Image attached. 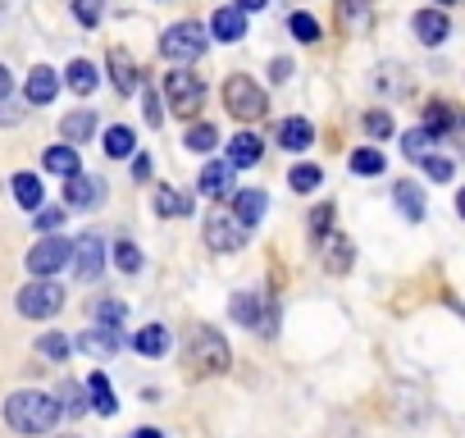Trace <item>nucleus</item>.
I'll return each instance as SVG.
<instances>
[{
    "label": "nucleus",
    "instance_id": "obj_1",
    "mask_svg": "<svg viewBox=\"0 0 465 438\" xmlns=\"http://www.w3.org/2000/svg\"><path fill=\"white\" fill-rule=\"evenodd\" d=\"M5 420H10V429H19V433H46V429H55V420H60V402L51 397V393H15L10 402H5Z\"/></svg>",
    "mask_w": 465,
    "mask_h": 438
},
{
    "label": "nucleus",
    "instance_id": "obj_2",
    "mask_svg": "<svg viewBox=\"0 0 465 438\" xmlns=\"http://www.w3.org/2000/svg\"><path fill=\"white\" fill-rule=\"evenodd\" d=\"M160 55L169 60V65H192V60H201L205 55V28L201 24H173V28H164V37H160Z\"/></svg>",
    "mask_w": 465,
    "mask_h": 438
},
{
    "label": "nucleus",
    "instance_id": "obj_3",
    "mask_svg": "<svg viewBox=\"0 0 465 438\" xmlns=\"http://www.w3.org/2000/svg\"><path fill=\"white\" fill-rule=\"evenodd\" d=\"M223 105H228V114H238V119H261L270 110V96H265V87H256V78L232 74L223 83Z\"/></svg>",
    "mask_w": 465,
    "mask_h": 438
},
{
    "label": "nucleus",
    "instance_id": "obj_4",
    "mask_svg": "<svg viewBox=\"0 0 465 438\" xmlns=\"http://www.w3.org/2000/svg\"><path fill=\"white\" fill-rule=\"evenodd\" d=\"M232 320L247 324L252 333L261 329L265 338L279 333V306L270 297H261V293H238V297H232Z\"/></svg>",
    "mask_w": 465,
    "mask_h": 438
},
{
    "label": "nucleus",
    "instance_id": "obj_5",
    "mask_svg": "<svg viewBox=\"0 0 465 438\" xmlns=\"http://www.w3.org/2000/svg\"><path fill=\"white\" fill-rule=\"evenodd\" d=\"M164 92H169V110H173L178 119H192V114L201 110V101H205L201 78H196V74H187V69L164 74Z\"/></svg>",
    "mask_w": 465,
    "mask_h": 438
},
{
    "label": "nucleus",
    "instance_id": "obj_6",
    "mask_svg": "<svg viewBox=\"0 0 465 438\" xmlns=\"http://www.w3.org/2000/svg\"><path fill=\"white\" fill-rule=\"evenodd\" d=\"M60 306H64V288L51 279H33L28 288H19V315L28 320H51Z\"/></svg>",
    "mask_w": 465,
    "mask_h": 438
},
{
    "label": "nucleus",
    "instance_id": "obj_7",
    "mask_svg": "<svg viewBox=\"0 0 465 438\" xmlns=\"http://www.w3.org/2000/svg\"><path fill=\"white\" fill-rule=\"evenodd\" d=\"M187 361L196 365V374H223V370H228V343H223L214 329H196Z\"/></svg>",
    "mask_w": 465,
    "mask_h": 438
},
{
    "label": "nucleus",
    "instance_id": "obj_8",
    "mask_svg": "<svg viewBox=\"0 0 465 438\" xmlns=\"http://www.w3.org/2000/svg\"><path fill=\"white\" fill-rule=\"evenodd\" d=\"M242 243H247V229H242L232 214H214V219H205V247H210V252L228 256V252H242Z\"/></svg>",
    "mask_w": 465,
    "mask_h": 438
},
{
    "label": "nucleus",
    "instance_id": "obj_9",
    "mask_svg": "<svg viewBox=\"0 0 465 438\" xmlns=\"http://www.w3.org/2000/svg\"><path fill=\"white\" fill-rule=\"evenodd\" d=\"M69 256H74V247H69L64 238H42V243L28 252V270H33L37 279H46V274L64 270V265H69Z\"/></svg>",
    "mask_w": 465,
    "mask_h": 438
},
{
    "label": "nucleus",
    "instance_id": "obj_10",
    "mask_svg": "<svg viewBox=\"0 0 465 438\" xmlns=\"http://www.w3.org/2000/svg\"><path fill=\"white\" fill-rule=\"evenodd\" d=\"M74 274L78 279H96L101 270H105V243H101V234H83L78 243H74Z\"/></svg>",
    "mask_w": 465,
    "mask_h": 438
},
{
    "label": "nucleus",
    "instance_id": "obj_11",
    "mask_svg": "<svg viewBox=\"0 0 465 438\" xmlns=\"http://www.w3.org/2000/svg\"><path fill=\"white\" fill-rule=\"evenodd\" d=\"M74 347H78V352H87V356H96V361H110V356L124 347V338H119V329H105V324H96V329L78 333V338H74Z\"/></svg>",
    "mask_w": 465,
    "mask_h": 438
},
{
    "label": "nucleus",
    "instance_id": "obj_12",
    "mask_svg": "<svg viewBox=\"0 0 465 438\" xmlns=\"http://www.w3.org/2000/svg\"><path fill=\"white\" fill-rule=\"evenodd\" d=\"M265 210H270V196H265L261 187H247V192H232V219H238L242 229H256Z\"/></svg>",
    "mask_w": 465,
    "mask_h": 438
},
{
    "label": "nucleus",
    "instance_id": "obj_13",
    "mask_svg": "<svg viewBox=\"0 0 465 438\" xmlns=\"http://www.w3.org/2000/svg\"><path fill=\"white\" fill-rule=\"evenodd\" d=\"M101 196H105V183L92 178V174H74V178L64 183V201H69L74 210H87V205H96Z\"/></svg>",
    "mask_w": 465,
    "mask_h": 438
},
{
    "label": "nucleus",
    "instance_id": "obj_14",
    "mask_svg": "<svg viewBox=\"0 0 465 438\" xmlns=\"http://www.w3.org/2000/svg\"><path fill=\"white\" fill-rule=\"evenodd\" d=\"M411 28H415V37H420L424 46H442L447 33H451V24H447L442 10H420V15L411 19Z\"/></svg>",
    "mask_w": 465,
    "mask_h": 438
},
{
    "label": "nucleus",
    "instance_id": "obj_15",
    "mask_svg": "<svg viewBox=\"0 0 465 438\" xmlns=\"http://www.w3.org/2000/svg\"><path fill=\"white\" fill-rule=\"evenodd\" d=\"M137 74H142V69L133 65V55H128L124 46H114V51H110V83H114L124 96H133V92L142 87V78H137Z\"/></svg>",
    "mask_w": 465,
    "mask_h": 438
},
{
    "label": "nucleus",
    "instance_id": "obj_16",
    "mask_svg": "<svg viewBox=\"0 0 465 438\" xmlns=\"http://www.w3.org/2000/svg\"><path fill=\"white\" fill-rule=\"evenodd\" d=\"M201 196H214V201L232 196V164L228 160H210L201 169Z\"/></svg>",
    "mask_w": 465,
    "mask_h": 438
},
{
    "label": "nucleus",
    "instance_id": "obj_17",
    "mask_svg": "<svg viewBox=\"0 0 465 438\" xmlns=\"http://www.w3.org/2000/svg\"><path fill=\"white\" fill-rule=\"evenodd\" d=\"M210 33H214L219 42H242V37H247V15H242L238 5H223V10H214Z\"/></svg>",
    "mask_w": 465,
    "mask_h": 438
},
{
    "label": "nucleus",
    "instance_id": "obj_18",
    "mask_svg": "<svg viewBox=\"0 0 465 438\" xmlns=\"http://www.w3.org/2000/svg\"><path fill=\"white\" fill-rule=\"evenodd\" d=\"M261 155H265V142H261L256 133H238V137L228 142V164H232V169H252Z\"/></svg>",
    "mask_w": 465,
    "mask_h": 438
},
{
    "label": "nucleus",
    "instance_id": "obj_19",
    "mask_svg": "<svg viewBox=\"0 0 465 438\" xmlns=\"http://www.w3.org/2000/svg\"><path fill=\"white\" fill-rule=\"evenodd\" d=\"M55 92H60V78H55V69L37 65V69L28 74V87H24V96H28L33 105H51V101H55Z\"/></svg>",
    "mask_w": 465,
    "mask_h": 438
},
{
    "label": "nucleus",
    "instance_id": "obj_20",
    "mask_svg": "<svg viewBox=\"0 0 465 438\" xmlns=\"http://www.w3.org/2000/svg\"><path fill=\"white\" fill-rule=\"evenodd\" d=\"M92 128H96V114H92V110H74V114H64V124H60V133H64V142H69L74 151L92 137Z\"/></svg>",
    "mask_w": 465,
    "mask_h": 438
},
{
    "label": "nucleus",
    "instance_id": "obj_21",
    "mask_svg": "<svg viewBox=\"0 0 465 438\" xmlns=\"http://www.w3.org/2000/svg\"><path fill=\"white\" fill-rule=\"evenodd\" d=\"M392 201H397V210L411 219V224H420V219H424V192L415 183H397L392 187Z\"/></svg>",
    "mask_w": 465,
    "mask_h": 438
},
{
    "label": "nucleus",
    "instance_id": "obj_22",
    "mask_svg": "<svg viewBox=\"0 0 465 438\" xmlns=\"http://www.w3.org/2000/svg\"><path fill=\"white\" fill-rule=\"evenodd\" d=\"M279 142H283L288 151H306V146L315 142V128H311L306 119H283V124H279Z\"/></svg>",
    "mask_w": 465,
    "mask_h": 438
},
{
    "label": "nucleus",
    "instance_id": "obj_23",
    "mask_svg": "<svg viewBox=\"0 0 465 438\" xmlns=\"http://www.w3.org/2000/svg\"><path fill=\"white\" fill-rule=\"evenodd\" d=\"M192 210V196L187 192H173V187H155V214L160 219H178Z\"/></svg>",
    "mask_w": 465,
    "mask_h": 438
},
{
    "label": "nucleus",
    "instance_id": "obj_24",
    "mask_svg": "<svg viewBox=\"0 0 465 438\" xmlns=\"http://www.w3.org/2000/svg\"><path fill=\"white\" fill-rule=\"evenodd\" d=\"M133 347H137L142 356H164V352H169V329L146 324V329H137V333H133Z\"/></svg>",
    "mask_w": 465,
    "mask_h": 438
},
{
    "label": "nucleus",
    "instance_id": "obj_25",
    "mask_svg": "<svg viewBox=\"0 0 465 438\" xmlns=\"http://www.w3.org/2000/svg\"><path fill=\"white\" fill-rule=\"evenodd\" d=\"M87 397H92V411H101V415H114V411H119V402H114V388H110V379H105L101 370L87 379Z\"/></svg>",
    "mask_w": 465,
    "mask_h": 438
},
{
    "label": "nucleus",
    "instance_id": "obj_26",
    "mask_svg": "<svg viewBox=\"0 0 465 438\" xmlns=\"http://www.w3.org/2000/svg\"><path fill=\"white\" fill-rule=\"evenodd\" d=\"M64 78H69V87H74L78 96H92L96 83H101V78H96V65H87V60H74V65L64 69Z\"/></svg>",
    "mask_w": 465,
    "mask_h": 438
},
{
    "label": "nucleus",
    "instance_id": "obj_27",
    "mask_svg": "<svg viewBox=\"0 0 465 438\" xmlns=\"http://www.w3.org/2000/svg\"><path fill=\"white\" fill-rule=\"evenodd\" d=\"M133 146H137V137H133V128H124V124H114V128H105V155L110 160H124V155H133Z\"/></svg>",
    "mask_w": 465,
    "mask_h": 438
},
{
    "label": "nucleus",
    "instance_id": "obj_28",
    "mask_svg": "<svg viewBox=\"0 0 465 438\" xmlns=\"http://www.w3.org/2000/svg\"><path fill=\"white\" fill-rule=\"evenodd\" d=\"M46 169H51V174H64V178L83 174V164H78V151H74V146H51V151H46Z\"/></svg>",
    "mask_w": 465,
    "mask_h": 438
},
{
    "label": "nucleus",
    "instance_id": "obj_29",
    "mask_svg": "<svg viewBox=\"0 0 465 438\" xmlns=\"http://www.w3.org/2000/svg\"><path fill=\"white\" fill-rule=\"evenodd\" d=\"M15 196H19V205H24V210H33V214H37V210H42V196H46V192H42L37 174H19V178H15Z\"/></svg>",
    "mask_w": 465,
    "mask_h": 438
},
{
    "label": "nucleus",
    "instance_id": "obj_30",
    "mask_svg": "<svg viewBox=\"0 0 465 438\" xmlns=\"http://www.w3.org/2000/svg\"><path fill=\"white\" fill-rule=\"evenodd\" d=\"M401 151H406V160H429L433 155V133H424V128L401 133Z\"/></svg>",
    "mask_w": 465,
    "mask_h": 438
},
{
    "label": "nucleus",
    "instance_id": "obj_31",
    "mask_svg": "<svg viewBox=\"0 0 465 438\" xmlns=\"http://www.w3.org/2000/svg\"><path fill=\"white\" fill-rule=\"evenodd\" d=\"M447 128H456V114H451V105H442V101H433L429 110H424V133H447Z\"/></svg>",
    "mask_w": 465,
    "mask_h": 438
},
{
    "label": "nucleus",
    "instance_id": "obj_32",
    "mask_svg": "<svg viewBox=\"0 0 465 438\" xmlns=\"http://www.w3.org/2000/svg\"><path fill=\"white\" fill-rule=\"evenodd\" d=\"M324 265L333 270V274H342V270H351V243L347 238H329V256H324Z\"/></svg>",
    "mask_w": 465,
    "mask_h": 438
},
{
    "label": "nucleus",
    "instance_id": "obj_33",
    "mask_svg": "<svg viewBox=\"0 0 465 438\" xmlns=\"http://www.w3.org/2000/svg\"><path fill=\"white\" fill-rule=\"evenodd\" d=\"M351 174H383V151H374V146L351 151Z\"/></svg>",
    "mask_w": 465,
    "mask_h": 438
},
{
    "label": "nucleus",
    "instance_id": "obj_34",
    "mask_svg": "<svg viewBox=\"0 0 465 438\" xmlns=\"http://www.w3.org/2000/svg\"><path fill=\"white\" fill-rule=\"evenodd\" d=\"M92 315H96V324H105V329H119V324H124V302H114V297H101V302L92 306Z\"/></svg>",
    "mask_w": 465,
    "mask_h": 438
},
{
    "label": "nucleus",
    "instance_id": "obj_35",
    "mask_svg": "<svg viewBox=\"0 0 465 438\" xmlns=\"http://www.w3.org/2000/svg\"><path fill=\"white\" fill-rule=\"evenodd\" d=\"M37 352H42L46 361H64V356L74 352V338H64V333H46V338H37Z\"/></svg>",
    "mask_w": 465,
    "mask_h": 438
},
{
    "label": "nucleus",
    "instance_id": "obj_36",
    "mask_svg": "<svg viewBox=\"0 0 465 438\" xmlns=\"http://www.w3.org/2000/svg\"><path fill=\"white\" fill-rule=\"evenodd\" d=\"M60 397H64V402H60V411H69L74 420H78V415H87V406H92V402H87V388H78V383H64V388H60Z\"/></svg>",
    "mask_w": 465,
    "mask_h": 438
},
{
    "label": "nucleus",
    "instance_id": "obj_37",
    "mask_svg": "<svg viewBox=\"0 0 465 438\" xmlns=\"http://www.w3.org/2000/svg\"><path fill=\"white\" fill-rule=\"evenodd\" d=\"M219 146V128H210V124H196L192 133H187V151H214Z\"/></svg>",
    "mask_w": 465,
    "mask_h": 438
},
{
    "label": "nucleus",
    "instance_id": "obj_38",
    "mask_svg": "<svg viewBox=\"0 0 465 438\" xmlns=\"http://www.w3.org/2000/svg\"><path fill=\"white\" fill-rule=\"evenodd\" d=\"M320 178H324V174H320L315 164H297V169L288 174V183H292V192H315V187H320Z\"/></svg>",
    "mask_w": 465,
    "mask_h": 438
},
{
    "label": "nucleus",
    "instance_id": "obj_39",
    "mask_svg": "<svg viewBox=\"0 0 465 438\" xmlns=\"http://www.w3.org/2000/svg\"><path fill=\"white\" fill-rule=\"evenodd\" d=\"M114 265H119L124 274H137V270H142V252H137V243H114Z\"/></svg>",
    "mask_w": 465,
    "mask_h": 438
},
{
    "label": "nucleus",
    "instance_id": "obj_40",
    "mask_svg": "<svg viewBox=\"0 0 465 438\" xmlns=\"http://www.w3.org/2000/svg\"><path fill=\"white\" fill-rule=\"evenodd\" d=\"M101 10H105L101 0H74V19H78L83 28H96V24H101Z\"/></svg>",
    "mask_w": 465,
    "mask_h": 438
},
{
    "label": "nucleus",
    "instance_id": "obj_41",
    "mask_svg": "<svg viewBox=\"0 0 465 438\" xmlns=\"http://www.w3.org/2000/svg\"><path fill=\"white\" fill-rule=\"evenodd\" d=\"M288 28H292V37H297V42H320V24H315L311 15H292V19H288Z\"/></svg>",
    "mask_w": 465,
    "mask_h": 438
},
{
    "label": "nucleus",
    "instance_id": "obj_42",
    "mask_svg": "<svg viewBox=\"0 0 465 438\" xmlns=\"http://www.w3.org/2000/svg\"><path fill=\"white\" fill-rule=\"evenodd\" d=\"M365 133H370V137H388V133H392V119H388L383 110H370V114H365Z\"/></svg>",
    "mask_w": 465,
    "mask_h": 438
},
{
    "label": "nucleus",
    "instance_id": "obj_43",
    "mask_svg": "<svg viewBox=\"0 0 465 438\" xmlns=\"http://www.w3.org/2000/svg\"><path fill=\"white\" fill-rule=\"evenodd\" d=\"M424 164V174L433 178V183H447L451 178V160H442V155H429V160H420Z\"/></svg>",
    "mask_w": 465,
    "mask_h": 438
},
{
    "label": "nucleus",
    "instance_id": "obj_44",
    "mask_svg": "<svg viewBox=\"0 0 465 438\" xmlns=\"http://www.w3.org/2000/svg\"><path fill=\"white\" fill-rule=\"evenodd\" d=\"M33 224H37L42 234H55V229L64 224V210H46V205H42V210H37V219H33Z\"/></svg>",
    "mask_w": 465,
    "mask_h": 438
},
{
    "label": "nucleus",
    "instance_id": "obj_45",
    "mask_svg": "<svg viewBox=\"0 0 465 438\" xmlns=\"http://www.w3.org/2000/svg\"><path fill=\"white\" fill-rule=\"evenodd\" d=\"M142 105H146V124H151V128H160V124H164V110H160V96H155V87H146Z\"/></svg>",
    "mask_w": 465,
    "mask_h": 438
},
{
    "label": "nucleus",
    "instance_id": "obj_46",
    "mask_svg": "<svg viewBox=\"0 0 465 438\" xmlns=\"http://www.w3.org/2000/svg\"><path fill=\"white\" fill-rule=\"evenodd\" d=\"M19 119H24V105L5 96V101H0V124H19Z\"/></svg>",
    "mask_w": 465,
    "mask_h": 438
},
{
    "label": "nucleus",
    "instance_id": "obj_47",
    "mask_svg": "<svg viewBox=\"0 0 465 438\" xmlns=\"http://www.w3.org/2000/svg\"><path fill=\"white\" fill-rule=\"evenodd\" d=\"M329 219H333V205H315V214H311V229H315V234H324V229H329Z\"/></svg>",
    "mask_w": 465,
    "mask_h": 438
},
{
    "label": "nucleus",
    "instance_id": "obj_48",
    "mask_svg": "<svg viewBox=\"0 0 465 438\" xmlns=\"http://www.w3.org/2000/svg\"><path fill=\"white\" fill-rule=\"evenodd\" d=\"M270 78H274V83H288V78H292V60H274V65H270Z\"/></svg>",
    "mask_w": 465,
    "mask_h": 438
},
{
    "label": "nucleus",
    "instance_id": "obj_49",
    "mask_svg": "<svg viewBox=\"0 0 465 438\" xmlns=\"http://www.w3.org/2000/svg\"><path fill=\"white\" fill-rule=\"evenodd\" d=\"M133 178H151V155H133Z\"/></svg>",
    "mask_w": 465,
    "mask_h": 438
},
{
    "label": "nucleus",
    "instance_id": "obj_50",
    "mask_svg": "<svg viewBox=\"0 0 465 438\" xmlns=\"http://www.w3.org/2000/svg\"><path fill=\"white\" fill-rule=\"evenodd\" d=\"M232 5H238L242 15H252V10H265V5H270V0H232Z\"/></svg>",
    "mask_w": 465,
    "mask_h": 438
},
{
    "label": "nucleus",
    "instance_id": "obj_51",
    "mask_svg": "<svg viewBox=\"0 0 465 438\" xmlns=\"http://www.w3.org/2000/svg\"><path fill=\"white\" fill-rule=\"evenodd\" d=\"M451 137H456V146H460V155H465V119H456V128H451Z\"/></svg>",
    "mask_w": 465,
    "mask_h": 438
},
{
    "label": "nucleus",
    "instance_id": "obj_52",
    "mask_svg": "<svg viewBox=\"0 0 465 438\" xmlns=\"http://www.w3.org/2000/svg\"><path fill=\"white\" fill-rule=\"evenodd\" d=\"M5 96H10V69L0 65V101H5Z\"/></svg>",
    "mask_w": 465,
    "mask_h": 438
},
{
    "label": "nucleus",
    "instance_id": "obj_53",
    "mask_svg": "<svg viewBox=\"0 0 465 438\" xmlns=\"http://www.w3.org/2000/svg\"><path fill=\"white\" fill-rule=\"evenodd\" d=\"M133 438H164V433H160V429H137Z\"/></svg>",
    "mask_w": 465,
    "mask_h": 438
},
{
    "label": "nucleus",
    "instance_id": "obj_54",
    "mask_svg": "<svg viewBox=\"0 0 465 438\" xmlns=\"http://www.w3.org/2000/svg\"><path fill=\"white\" fill-rule=\"evenodd\" d=\"M456 210H460V219H465V187L456 192Z\"/></svg>",
    "mask_w": 465,
    "mask_h": 438
},
{
    "label": "nucleus",
    "instance_id": "obj_55",
    "mask_svg": "<svg viewBox=\"0 0 465 438\" xmlns=\"http://www.w3.org/2000/svg\"><path fill=\"white\" fill-rule=\"evenodd\" d=\"M438 5H456V0H438Z\"/></svg>",
    "mask_w": 465,
    "mask_h": 438
}]
</instances>
